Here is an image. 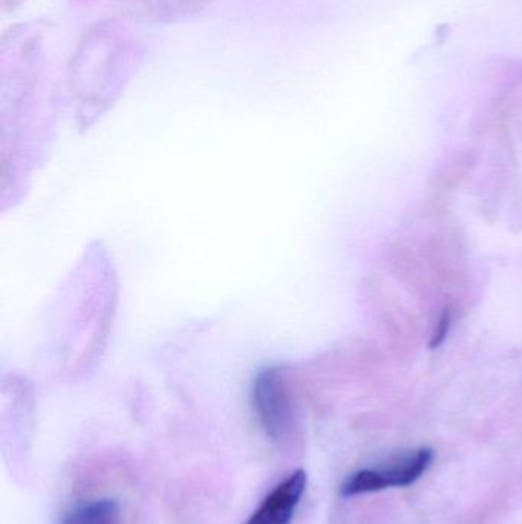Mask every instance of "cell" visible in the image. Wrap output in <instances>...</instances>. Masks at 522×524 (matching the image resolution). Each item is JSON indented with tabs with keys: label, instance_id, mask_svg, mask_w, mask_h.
<instances>
[{
	"label": "cell",
	"instance_id": "cell-2",
	"mask_svg": "<svg viewBox=\"0 0 522 524\" xmlns=\"http://www.w3.org/2000/svg\"><path fill=\"white\" fill-rule=\"evenodd\" d=\"M253 402L267 436L273 440L285 439L291 430V408L276 371H265L258 377Z\"/></svg>",
	"mask_w": 522,
	"mask_h": 524
},
{
	"label": "cell",
	"instance_id": "cell-4",
	"mask_svg": "<svg viewBox=\"0 0 522 524\" xmlns=\"http://www.w3.org/2000/svg\"><path fill=\"white\" fill-rule=\"evenodd\" d=\"M118 521V503L111 498H100L72 509L59 524H118Z\"/></svg>",
	"mask_w": 522,
	"mask_h": 524
},
{
	"label": "cell",
	"instance_id": "cell-3",
	"mask_svg": "<svg viewBox=\"0 0 522 524\" xmlns=\"http://www.w3.org/2000/svg\"><path fill=\"white\" fill-rule=\"evenodd\" d=\"M307 474L302 469L279 483L245 524H290L304 497Z\"/></svg>",
	"mask_w": 522,
	"mask_h": 524
},
{
	"label": "cell",
	"instance_id": "cell-1",
	"mask_svg": "<svg viewBox=\"0 0 522 524\" xmlns=\"http://www.w3.org/2000/svg\"><path fill=\"white\" fill-rule=\"evenodd\" d=\"M434 459L431 449H418L412 456L406 457L397 465L388 469H363L351 475L340 488L343 497L368 494L395 486H409L417 482Z\"/></svg>",
	"mask_w": 522,
	"mask_h": 524
}]
</instances>
